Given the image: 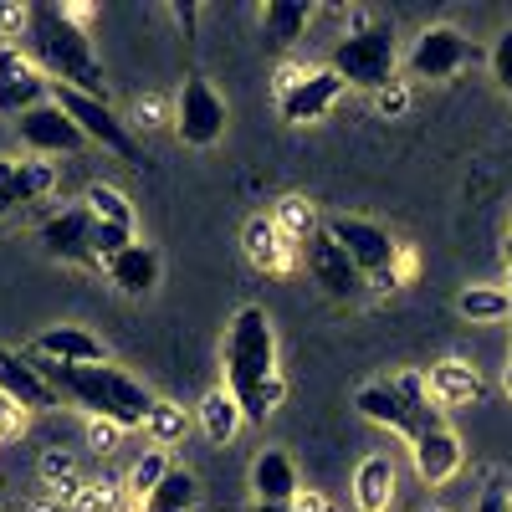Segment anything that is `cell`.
Instances as JSON below:
<instances>
[{
  "instance_id": "1",
  "label": "cell",
  "mask_w": 512,
  "mask_h": 512,
  "mask_svg": "<svg viewBox=\"0 0 512 512\" xmlns=\"http://www.w3.org/2000/svg\"><path fill=\"white\" fill-rule=\"evenodd\" d=\"M221 369H226V390L236 395L241 415L262 425L282 395H287V379L277 369V333H272V318L267 308H236L231 328H226V344H221Z\"/></svg>"
},
{
  "instance_id": "2",
  "label": "cell",
  "mask_w": 512,
  "mask_h": 512,
  "mask_svg": "<svg viewBox=\"0 0 512 512\" xmlns=\"http://www.w3.org/2000/svg\"><path fill=\"white\" fill-rule=\"evenodd\" d=\"M41 369V379L57 390L62 405H77L88 420H108L118 431H139L154 410V395L134 374H123L113 364H52V359H31Z\"/></svg>"
},
{
  "instance_id": "3",
  "label": "cell",
  "mask_w": 512,
  "mask_h": 512,
  "mask_svg": "<svg viewBox=\"0 0 512 512\" xmlns=\"http://www.w3.org/2000/svg\"><path fill=\"white\" fill-rule=\"evenodd\" d=\"M21 36H26L31 62L52 82H67V88L88 93V98H108L103 62L93 52L88 31H82V11H72V6H26V31Z\"/></svg>"
},
{
  "instance_id": "4",
  "label": "cell",
  "mask_w": 512,
  "mask_h": 512,
  "mask_svg": "<svg viewBox=\"0 0 512 512\" xmlns=\"http://www.w3.org/2000/svg\"><path fill=\"white\" fill-rule=\"evenodd\" d=\"M354 410L369 425H384V431H395L405 441H415L425 431H436V425H446V410L431 400V384H425V369H405L395 379L359 384Z\"/></svg>"
},
{
  "instance_id": "5",
  "label": "cell",
  "mask_w": 512,
  "mask_h": 512,
  "mask_svg": "<svg viewBox=\"0 0 512 512\" xmlns=\"http://www.w3.org/2000/svg\"><path fill=\"white\" fill-rule=\"evenodd\" d=\"M328 67L344 77L349 88H364V93L390 88V82H395V67H400L395 26H390V21H374V16H359V26H349L344 36L333 41Z\"/></svg>"
},
{
  "instance_id": "6",
  "label": "cell",
  "mask_w": 512,
  "mask_h": 512,
  "mask_svg": "<svg viewBox=\"0 0 512 512\" xmlns=\"http://www.w3.org/2000/svg\"><path fill=\"white\" fill-rule=\"evenodd\" d=\"M323 231L349 251V262L364 272V282H369L374 292H395V287H400L405 246L384 231L379 221H364V216H328Z\"/></svg>"
},
{
  "instance_id": "7",
  "label": "cell",
  "mask_w": 512,
  "mask_h": 512,
  "mask_svg": "<svg viewBox=\"0 0 512 512\" xmlns=\"http://www.w3.org/2000/svg\"><path fill=\"white\" fill-rule=\"evenodd\" d=\"M344 88H349V82L338 77L328 62L323 67H282L277 72V113L292 128L318 123V118L333 113V103L344 98Z\"/></svg>"
},
{
  "instance_id": "8",
  "label": "cell",
  "mask_w": 512,
  "mask_h": 512,
  "mask_svg": "<svg viewBox=\"0 0 512 512\" xmlns=\"http://www.w3.org/2000/svg\"><path fill=\"white\" fill-rule=\"evenodd\" d=\"M52 103L82 128V139L88 144H98L103 154H118V159H139V144H134V128H128L113 108H108V98H88V93H77V88H67V82H52Z\"/></svg>"
},
{
  "instance_id": "9",
  "label": "cell",
  "mask_w": 512,
  "mask_h": 512,
  "mask_svg": "<svg viewBox=\"0 0 512 512\" xmlns=\"http://www.w3.org/2000/svg\"><path fill=\"white\" fill-rule=\"evenodd\" d=\"M297 267H303V272L313 277V287H323V292L333 297V303H354V297L369 287V282H364V272L349 262V251L338 246L323 226H318L303 246H297Z\"/></svg>"
},
{
  "instance_id": "10",
  "label": "cell",
  "mask_w": 512,
  "mask_h": 512,
  "mask_svg": "<svg viewBox=\"0 0 512 512\" xmlns=\"http://www.w3.org/2000/svg\"><path fill=\"white\" fill-rule=\"evenodd\" d=\"M226 123H231L226 98L210 88L205 77H190L185 88H180V98H175V134H180L190 149H210V144H221Z\"/></svg>"
},
{
  "instance_id": "11",
  "label": "cell",
  "mask_w": 512,
  "mask_h": 512,
  "mask_svg": "<svg viewBox=\"0 0 512 512\" xmlns=\"http://www.w3.org/2000/svg\"><path fill=\"white\" fill-rule=\"evenodd\" d=\"M93 231H98V221H93L88 205H62V210H52V216L36 226V241H41V251H47L52 262L103 267L98 262V246H93Z\"/></svg>"
},
{
  "instance_id": "12",
  "label": "cell",
  "mask_w": 512,
  "mask_h": 512,
  "mask_svg": "<svg viewBox=\"0 0 512 512\" xmlns=\"http://www.w3.org/2000/svg\"><path fill=\"white\" fill-rule=\"evenodd\" d=\"M466 57H472V41L456 26H425L405 52V72L415 82H451L466 67Z\"/></svg>"
},
{
  "instance_id": "13",
  "label": "cell",
  "mask_w": 512,
  "mask_h": 512,
  "mask_svg": "<svg viewBox=\"0 0 512 512\" xmlns=\"http://www.w3.org/2000/svg\"><path fill=\"white\" fill-rule=\"evenodd\" d=\"M47 98H52V77L31 62L26 47L6 41V47H0V113H6V118H21V113L41 108Z\"/></svg>"
},
{
  "instance_id": "14",
  "label": "cell",
  "mask_w": 512,
  "mask_h": 512,
  "mask_svg": "<svg viewBox=\"0 0 512 512\" xmlns=\"http://www.w3.org/2000/svg\"><path fill=\"white\" fill-rule=\"evenodd\" d=\"M57 190V169L47 159H0V216L41 205Z\"/></svg>"
},
{
  "instance_id": "15",
  "label": "cell",
  "mask_w": 512,
  "mask_h": 512,
  "mask_svg": "<svg viewBox=\"0 0 512 512\" xmlns=\"http://www.w3.org/2000/svg\"><path fill=\"white\" fill-rule=\"evenodd\" d=\"M16 134H21V144H31L36 154H77L82 144H88V139H82V128L47 98V103H41V108H31V113H21L16 118Z\"/></svg>"
},
{
  "instance_id": "16",
  "label": "cell",
  "mask_w": 512,
  "mask_h": 512,
  "mask_svg": "<svg viewBox=\"0 0 512 512\" xmlns=\"http://www.w3.org/2000/svg\"><path fill=\"white\" fill-rule=\"evenodd\" d=\"M31 359H52V364H108V349L93 328L82 323H57V328H41L31 338Z\"/></svg>"
},
{
  "instance_id": "17",
  "label": "cell",
  "mask_w": 512,
  "mask_h": 512,
  "mask_svg": "<svg viewBox=\"0 0 512 512\" xmlns=\"http://www.w3.org/2000/svg\"><path fill=\"white\" fill-rule=\"evenodd\" d=\"M410 461H415V477L425 487H446L466 466V451H461V436L451 431V425H436V431L410 441Z\"/></svg>"
},
{
  "instance_id": "18",
  "label": "cell",
  "mask_w": 512,
  "mask_h": 512,
  "mask_svg": "<svg viewBox=\"0 0 512 512\" xmlns=\"http://www.w3.org/2000/svg\"><path fill=\"white\" fill-rule=\"evenodd\" d=\"M0 395H11L26 415H31V410H62L57 390L41 379V369L31 364V354H16V349H6V344H0Z\"/></svg>"
},
{
  "instance_id": "19",
  "label": "cell",
  "mask_w": 512,
  "mask_h": 512,
  "mask_svg": "<svg viewBox=\"0 0 512 512\" xmlns=\"http://www.w3.org/2000/svg\"><path fill=\"white\" fill-rule=\"evenodd\" d=\"M251 492H256V502L292 507L297 497H303V477H297V461H292L282 446L256 451V461H251Z\"/></svg>"
},
{
  "instance_id": "20",
  "label": "cell",
  "mask_w": 512,
  "mask_h": 512,
  "mask_svg": "<svg viewBox=\"0 0 512 512\" xmlns=\"http://www.w3.org/2000/svg\"><path fill=\"white\" fill-rule=\"evenodd\" d=\"M241 246H246V262L267 277H282V272L297 267V246L282 236V226L272 216H251L241 226Z\"/></svg>"
},
{
  "instance_id": "21",
  "label": "cell",
  "mask_w": 512,
  "mask_h": 512,
  "mask_svg": "<svg viewBox=\"0 0 512 512\" xmlns=\"http://www.w3.org/2000/svg\"><path fill=\"white\" fill-rule=\"evenodd\" d=\"M103 272H108V282H113L118 292L144 297V292H154V287H159V251H154V246H144V241H134L128 251H118L113 262H103Z\"/></svg>"
},
{
  "instance_id": "22",
  "label": "cell",
  "mask_w": 512,
  "mask_h": 512,
  "mask_svg": "<svg viewBox=\"0 0 512 512\" xmlns=\"http://www.w3.org/2000/svg\"><path fill=\"white\" fill-rule=\"evenodd\" d=\"M425 384H431V400H436L441 410H456V405L482 400V379H477V369H472V364H461V359H441V364H431V369H425Z\"/></svg>"
},
{
  "instance_id": "23",
  "label": "cell",
  "mask_w": 512,
  "mask_h": 512,
  "mask_svg": "<svg viewBox=\"0 0 512 512\" xmlns=\"http://www.w3.org/2000/svg\"><path fill=\"white\" fill-rule=\"evenodd\" d=\"M354 507L359 512H390L395 507V461L390 456H364L354 472Z\"/></svg>"
},
{
  "instance_id": "24",
  "label": "cell",
  "mask_w": 512,
  "mask_h": 512,
  "mask_svg": "<svg viewBox=\"0 0 512 512\" xmlns=\"http://www.w3.org/2000/svg\"><path fill=\"white\" fill-rule=\"evenodd\" d=\"M308 26H313V6H308V0H267L262 36H267L272 52H287L292 41H303Z\"/></svg>"
},
{
  "instance_id": "25",
  "label": "cell",
  "mask_w": 512,
  "mask_h": 512,
  "mask_svg": "<svg viewBox=\"0 0 512 512\" xmlns=\"http://www.w3.org/2000/svg\"><path fill=\"white\" fill-rule=\"evenodd\" d=\"M195 420H200V431H205V441H216V446H226L241 425H246V415H241V405H236V395L226 390H210L205 400H200V410H195Z\"/></svg>"
},
{
  "instance_id": "26",
  "label": "cell",
  "mask_w": 512,
  "mask_h": 512,
  "mask_svg": "<svg viewBox=\"0 0 512 512\" xmlns=\"http://www.w3.org/2000/svg\"><path fill=\"white\" fill-rule=\"evenodd\" d=\"M195 502H200V482H195V472H185V466H175L154 492H149V502H139V512H195Z\"/></svg>"
},
{
  "instance_id": "27",
  "label": "cell",
  "mask_w": 512,
  "mask_h": 512,
  "mask_svg": "<svg viewBox=\"0 0 512 512\" xmlns=\"http://www.w3.org/2000/svg\"><path fill=\"white\" fill-rule=\"evenodd\" d=\"M456 313L472 318V323H502V318H512V292H507V287H487V282L461 287Z\"/></svg>"
},
{
  "instance_id": "28",
  "label": "cell",
  "mask_w": 512,
  "mask_h": 512,
  "mask_svg": "<svg viewBox=\"0 0 512 512\" xmlns=\"http://www.w3.org/2000/svg\"><path fill=\"white\" fill-rule=\"evenodd\" d=\"M82 205L93 210V221H103V226H128V231H134V205H128L123 190H113V185H88Z\"/></svg>"
},
{
  "instance_id": "29",
  "label": "cell",
  "mask_w": 512,
  "mask_h": 512,
  "mask_svg": "<svg viewBox=\"0 0 512 512\" xmlns=\"http://www.w3.org/2000/svg\"><path fill=\"white\" fill-rule=\"evenodd\" d=\"M169 472H175V461H169V451H144L139 456V466H134V472H128V492H134V502H149V492L169 477Z\"/></svg>"
},
{
  "instance_id": "30",
  "label": "cell",
  "mask_w": 512,
  "mask_h": 512,
  "mask_svg": "<svg viewBox=\"0 0 512 512\" xmlns=\"http://www.w3.org/2000/svg\"><path fill=\"white\" fill-rule=\"evenodd\" d=\"M272 221L282 226V236H287L292 246H303V241L318 231V221H313V205H308L303 195H287V200L272 210Z\"/></svg>"
},
{
  "instance_id": "31",
  "label": "cell",
  "mask_w": 512,
  "mask_h": 512,
  "mask_svg": "<svg viewBox=\"0 0 512 512\" xmlns=\"http://www.w3.org/2000/svg\"><path fill=\"white\" fill-rule=\"evenodd\" d=\"M144 431H149V441H154L159 451H169V446L185 436V410L169 405V400H154V410H149V420H144Z\"/></svg>"
},
{
  "instance_id": "32",
  "label": "cell",
  "mask_w": 512,
  "mask_h": 512,
  "mask_svg": "<svg viewBox=\"0 0 512 512\" xmlns=\"http://www.w3.org/2000/svg\"><path fill=\"white\" fill-rule=\"evenodd\" d=\"M487 62H492V82L502 88V98H512V26H502V31H497Z\"/></svg>"
},
{
  "instance_id": "33",
  "label": "cell",
  "mask_w": 512,
  "mask_h": 512,
  "mask_svg": "<svg viewBox=\"0 0 512 512\" xmlns=\"http://www.w3.org/2000/svg\"><path fill=\"white\" fill-rule=\"evenodd\" d=\"M139 236L134 231H128V226H103L98 221V231H93V246H98V262H113V256L118 251H128V246H134Z\"/></svg>"
},
{
  "instance_id": "34",
  "label": "cell",
  "mask_w": 512,
  "mask_h": 512,
  "mask_svg": "<svg viewBox=\"0 0 512 512\" xmlns=\"http://www.w3.org/2000/svg\"><path fill=\"white\" fill-rule=\"evenodd\" d=\"M374 108H379L384 118H400V113L410 108V88H405V82L395 77L390 88H379V93H374Z\"/></svg>"
},
{
  "instance_id": "35",
  "label": "cell",
  "mask_w": 512,
  "mask_h": 512,
  "mask_svg": "<svg viewBox=\"0 0 512 512\" xmlns=\"http://www.w3.org/2000/svg\"><path fill=\"white\" fill-rule=\"evenodd\" d=\"M21 425H26V410H21L11 395H0V441H6V436H16Z\"/></svg>"
},
{
  "instance_id": "36",
  "label": "cell",
  "mask_w": 512,
  "mask_h": 512,
  "mask_svg": "<svg viewBox=\"0 0 512 512\" xmlns=\"http://www.w3.org/2000/svg\"><path fill=\"white\" fill-rule=\"evenodd\" d=\"M11 31H26V6H0V47L11 41Z\"/></svg>"
},
{
  "instance_id": "37",
  "label": "cell",
  "mask_w": 512,
  "mask_h": 512,
  "mask_svg": "<svg viewBox=\"0 0 512 512\" xmlns=\"http://www.w3.org/2000/svg\"><path fill=\"white\" fill-rule=\"evenodd\" d=\"M118 436H123V431H118V425H108V420H93V431H88V441H93L98 451H113Z\"/></svg>"
},
{
  "instance_id": "38",
  "label": "cell",
  "mask_w": 512,
  "mask_h": 512,
  "mask_svg": "<svg viewBox=\"0 0 512 512\" xmlns=\"http://www.w3.org/2000/svg\"><path fill=\"white\" fill-rule=\"evenodd\" d=\"M477 512H512V492H502V487H492L482 502H477Z\"/></svg>"
},
{
  "instance_id": "39",
  "label": "cell",
  "mask_w": 512,
  "mask_h": 512,
  "mask_svg": "<svg viewBox=\"0 0 512 512\" xmlns=\"http://www.w3.org/2000/svg\"><path fill=\"white\" fill-rule=\"evenodd\" d=\"M502 390L512 395V364H507V374H502Z\"/></svg>"
},
{
  "instance_id": "40",
  "label": "cell",
  "mask_w": 512,
  "mask_h": 512,
  "mask_svg": "<svg viewBox=\"0 0 512 512\" xmlns=\"http://www.w3.org/2000/svg\"><path fill=\"white\" fill-rule=\"evenodd\" d=\"M292 512H297V507H292Z\"/></svg>"
}]
</instances>
